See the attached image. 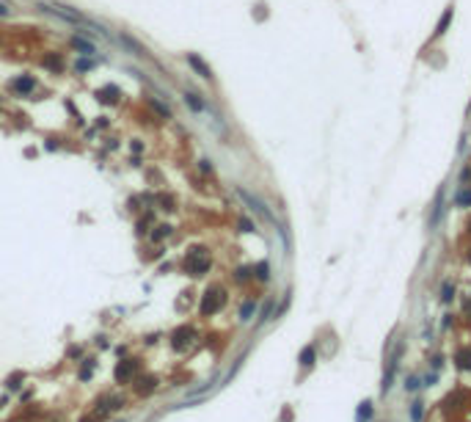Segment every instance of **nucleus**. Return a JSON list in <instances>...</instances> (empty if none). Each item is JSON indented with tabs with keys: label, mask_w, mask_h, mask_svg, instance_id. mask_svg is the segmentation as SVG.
<instances>
[{
	"label": "nucleus",
	"mask_w": 471,
	"mask_h": 422,
	"mask_svg": "<svg viewBox=\"0 0 471 422\" xmlns=\"http://www.w3.org/2000/svg\"><path fill=\"white\" fill-rule=\"evenodd\" d=\"M237 193H240V199H243L245 204H251V207H254V210H257L259 215H265V218H267V221H273L270 210H267V207H265V204L259 202V199L254 196V193H248V190H243V188H237Z\"/></svg>",
	"instance_id": "obj_3"
},
{
	"label": "nucleus",
	"mask_w": 471,
	"mask_h": 422,
	"mask_svg": "<svg viewBox=\"0 0 471 422\" xmlns=\"http://www.w3.org/2000/svg\"><path fill=\"white\" fill-rule=\"evenodd\" d=\"M223 303V293L221 290H209L207 296H204V301H201V315H212V312L221 309Z\"/></svg>",
	"instance_id": "obj_2"
},
{
	"label": "nucleus",
	"mask_w": 471,
	"mask_h": 422,
	"mask_svg": "<svg viewBox=\"0 0 471 422\" xmlns=\"http://www.w3.org/2000/svg\"><path fill=\"white\" fill-rule=\"evenodd\" d=\"M452 296H455V287H452L449 281H446V284H443V296H441V301H443V303H449V301H452Z\"/></svg>",
	"instance_id": "obj_16"
},
{
	"label": "nucleus",
	"mask_w": 471,
	"mask_h": 422,
	"mask_svg": "<svg viewBox=\"0 0 471 422\" xmlns=\"http://www.w3.org/2000/svg\"><path fill=\"white\" fill-rule=\"evenodd\" d=\"M94 66H97V61H91V58H88V61H86V58H83V61H77V72H86V69H94Z\"/></svg>",
	"instance_id": "obj_17"
},
{
	"label": "nucleus",
	"mask_w": 471,
	"mask_h": 422,
	"mask_svg": "<svg viewBox=\"0 0 471 422\" xmlns=\"http://www.w3.org/2000/svg\"><path fill=\"white\" fill-rule=\"evenodd\" d=\"M455 362H457L460 370H471V348H457Z\"/></svg>",
	"instance_id": "obj_6"
},
{
	"label": "nucleus",
	"mask_w": 471,
	"mask_h": 422,
	"mask_svg": "<svg viewBox=\"0 0 471 422\" xmlns=\"http://www.w3.org/2000/svg\"><path fill=\"white\" fill-rule=\"evenodd\" d=\"M411 420H413V422H422V403H419V400L411 406Z\"/></svg>",
	"instance_id": "obj_14"
},
{
	"label": "nucleus",
	"mask_w": 471,
	"mask_h": 422,
	"mask_svg": "<svg viewBox=\"0 0 471 422\" xmlns=\"http://www.w3.org/2000/svg\"><path fill=\"white\" fill-rule=\"evenodd\" d=\"M469 262H471V251H469Z\"/></svg>",
	"instance_id": "obj_26"
},
{
	"label": "nucleus",
	"mask_w": 471,
	"mask_h": 422,
	"mask_svg": "<svg viewBox=\"0 0 471 422\" xmlns=\"http://www.w3.org/2000/svg\"><path fill=\"white\" fill-rule=\"evenodd\" d=\"M72 47L80 50L83 56H94V53H97V47H94L91 42H86V39H80V36H75V39H72Z\"/></svg>",
	"instance_id": "obj_7"
},
{
	"label": "nucleus",
	"mask_w": 471,
	"mask_h": 422,
	"mask_svg": "<svg viewBox=\"0 0 471 422\" xmlns=\"http://www.w3.org/2000/svg\"><path fill=\"white\" fill-rule=\"evenodd\" d=\"M8 11H6V6H0V17H6Z\"/></svg>",
	"instance_id": "obj_25"
},
{
	"label": "nucleus",
	"mask_w": 471,
	"mask_h": 422,
	"mask_svg": "<svg viewBox=\"0 0 471 422\" xmlns=\"http://www.w3.org/2000/svg\"><path fill=\"white\" fill-rule=\"evenodd\" d=\"M187 63H190V66H193V69L199 72V75H201L204 80H212V69H209V66H207L204 61H201L199 56H193V53H190V56H187Z\"/></svg>",
	"instance_id": "obj_5"
},
{
	"label": "nucleus",
	"mask_w": 471,
	"mask_h": 422,
	"mask_svg": "<svg viewBox=\"0 0 471 422\" xmlns=\"http://www.w3.org/2000/svg\"><path fill=\"white\" fill-rule=\"evenodd\" d=\"M457 202H460V204H469V202H471V190H466V193H460V196H457Z\"/></svg>",
	"instance_id": "obj_23"
},
{
	"label": "nucleus",
	"mask_w": 471,
	"mask_h": 422,
	"mask_svg": "<svg viewBox=\"0 0 471 422\" xmlns=\"http://www.w3.org/2000/svg\"><path fill=\"white\" fill-rule=\"evenodd\" d=\"M369 420H372V403L364 400V403H358V411H355V422H369Z\"/></svg>",
	"instance_id": "obj_8"
},
{
	"label": "nucleus",
	"mask_w": 471,
	"mask_h": 422,
	"mask_svg": "<svg viewBox=\"0 0 471 422\" xmlns=\"http://www.w3.org/2000/svg\"><path fill=\"white\" fill-rule=\"evenodd\" d=\"M240 229H243V232H254V226H251L248 221H240Z\"/></svg>",
	"instance_id": "obj_24"
},
{
	"label": "nucleus",
	"mask_w": 471,
	"mask_h": 422,
	"mask_svg": "<svg viewBox=\"0 0 471 422\" xmlns=\"http://www.w3.org/2000/svg\"><path fill=\"white\" fill-rule=\"evenodd\" d=\"M449 20H452V8H446V11H443V17H441V22H438V30H436V36H441L443 30H446V25H449Z\"/></svg>",
	"instance_id": "obj_11"
},
{
	"label": "nucleus",
	"mask_w": 471,
	"mask_h": 422,
	"mask_svg": "<svg viewBox=\"0 0 471 422\" xmlns=\"http://www.w3.org/2000/svg\"><path fill=\"white\" fill-rule=\"evenodd\" d=\"M124 44H127V47H130V50H135V56H146V53H144V47H141L138 42H132L130 36H124Z\"/></svg>",
	"instance_id": "obj_15"
},
{
	"label": "nucleus",
	"mask_w": 471,
	"mask_h": 422,
	"mask_svg": "<svg viewBox=\"0 0 471 422\" xmlns=\"http://www.w3.org/2000/svg\"><path fill=\"white\" fill-rule=\"evenodd\" d=\"M44 66H50V69H61V61H58V56H50V58H44Z\"/></svg>",
	"instance_id": "obj_20"
},
{
	"label": "nucleus",
	"mask_w": 471,
	"mask_h": 422,
	"mask_svg": "<svg viewBox=\"0 0 471 422\" xmlns=\"http://www.w3.org/2000/svg\"><path fill=\"white\" fill-rule=\"evenodd\" d=\"M130 370H132V362H127V364H121V367H118V373H116V378H118V381H124Z\"/></svg>",
	"instance_id": "obj_19"
},
{
	"label": "nucleus",
	"mask_w": 471,
	"mask_h": 422,
	"mask_svg": "<svg viewBox=\"0 0 471 422\" xmlns=\"http://www.w3.org/2000/svg\"><path fill=\"white\" fill-rule=\"evenodd\" d=\"M416 387H419V378H408V381H405V389H411V392H413Z\"/></svg>",
	"instance_id": "obj_22"
},
{
	"label": "nucleus",
	"mask_w": 471,
	"mask_h": 422,
	"mask_svg": "<svg viewBox=\"0 0 471 422\" xmlns=\"http://www.w3.org/2000/svg\"><path fill=\"white\" fill-rule=\"evenodd\" d=\"M257 276H259V279H265V281H267V276H270V268H267V262L257 265Z\"/></svg>",
	"instance_id": "obj_18"
},
{
	"label": "nucleus",
	"mask_w": 471,
	"mask_h": 422,
	"mask_svg": "<svg viewBox=\"0 0 471 422\" xmlns=\"http://www.w3.org/2000/svg\"><path fill=\"white\" fill-rule=\"evenodd\" d=\"M254 309H257V303H254V301H245V303H243V309H240V317H243V320H251Z\"/></svg>",
	"instance_id": "obj_12"
},
{
	"label": "nucleus",
	"mask_w": 471,
	"mask_h": 422,
	"mask_svg": "<svg viewBox=\"0 0 471 422\" xmlns=\"http://www.w3.org/2000/svg\"><path fill=\"white\" fill-rule=\"evenodd\" d=\"M300 364H303V367H312L314 364V348H303V353H300Z\"/></svg>",
	"instance_id": "obj_10"
},
{
	"label": "nucleus",
	"mask_w": 471,
	"mask_h": 422,
	"mask_svg": "<svg viewBox=\"0 0 471 422\" xmlns=\"http://www.w3.org/2000/svg\"><path fill=\"white\" fill-rule=\"evenodd\" d=\"M152 105H154V111H160V113H163V116H166V119H171V111H168V108L163 105V102H157V99H152Z\"/></svg>",
	"instance_id": "obj_21"
},
{
	"label": "nucleus",
	"mask_w": 471,
	"mask_h": 422,
	"mask_svg": "<svg viewBox=\"0 0 471 422\" xmlns=\"http://www.w3.org/2000/svg\"><path fill=\"white\" fill-rule=\"evenodd\" d=\"M185 99H187V105L193 108V111H204V102H201L196 94H185Z\"/></svg>",
	"instance_id": "obj_13"
},
{
	"label": "nucleus",
	"mask_w": 471,
	"mask_h": 422,
	"mask_svg": "<svg viewBox=\"0 0 471 422\" xmlns=\"http://www.w3.org/2000/svg\"><path fill=\"white\" fill-rule=\"evenodd\" d=\"M99 99H102V102H116V99H118V89H116V86H105L102 91H99Z\"/></svg>",
	"instance_id": "obj_9"
},
{
	"label": "nucleus",
	"mask_w": 471,
	"mask_h": 422,
	"mask_svg": "<svg viewBox=\"0 0 471 422\" xmlns=\"http://www.w3.org/2000/svg\"><path fill=\"white\" fill-rule=\"evenodd\" d=\"M187 271H190V273H204V271H207L209 268V257L204 251H190L187 254Z\"/></svg>",
	"instance_id": "obj_1"
},
{
	"label": "nucleus",
	"mask_w": 471,
	"mask_h": 422,
	"mask_svg": "<svg viewBox=\"0 0 471 422\" xmlns=\"http://www.w3.org/2000/svg\"><path fill=\"white\" fill-rule=\"evenodd\" d=\"M11 89H14L17 94H30L36 89V80L30 78V75H22V78H17L14 83H11Z\"/></svg>",
	"instance_id": "obj_4"
}]
</instances>
